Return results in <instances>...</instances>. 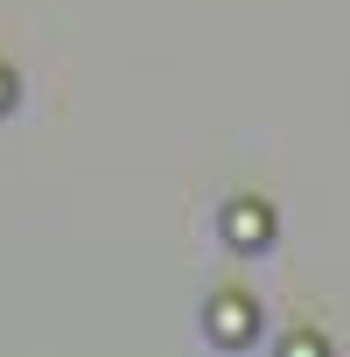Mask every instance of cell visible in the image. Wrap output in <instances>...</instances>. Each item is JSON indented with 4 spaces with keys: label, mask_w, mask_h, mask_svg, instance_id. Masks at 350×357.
I'll list each match as a JSON object with an SVG mask.
<instances>
[{
    "label": "cell",
    "mask_w": 350,
    "mask_h": 357,
    "mask_svg": "<svg viewBox=\"0 0 350 357\" xmlns=\"http://www.w3.org/2000/svg\"><path fill=\"white\" fill-rule=\"evenodd\" d=\"M8 98H15V77H8V70H0V105H8Z\"/></svg>",
    "instance_id": "cell-3"
},
{
    "label": "cell",
    "mask_w": 350,
    "mask_h": 357,
    "mask_svg": "<svg viewBox=\"0 0 350 357\" xmlns=\"http://www.w3.org/2000/svg\"><path fill=\"white\" fill-rule=\"evenodd\" d=\"M231 231L245 238L238 252H259V238H266V218H259V211H231Z\"/></svg>",
    "instance_id": "cell-2"
},
{
    "label": "cell",
    "mask_w": 350,
    "mask_h": 357,
    "mask_svg": "<svg viewBox=\"0 0 350 357\" xmlns=\"http://www.w3.org/2000/svg\"><path fill=\"white\" fill-rule=\"evenodd\" d=\"M211 336H252V308H245V294H225V308H211Z\"/></svg>",
    "instance_id": "cell-1"
}]
</instances>
